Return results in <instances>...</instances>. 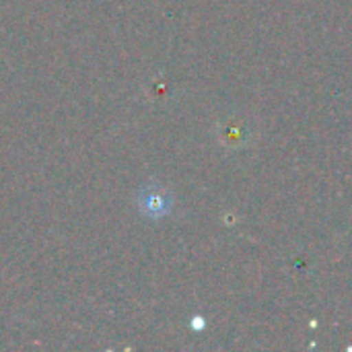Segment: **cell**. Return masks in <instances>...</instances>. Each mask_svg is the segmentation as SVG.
Listing matches in <instances>:
<instances>
[{
  "instance_id": "6da1fadb",
  "label": "cell",
  "mask_w": 352,
  "mask_h": 352,
  "mask_svg": "<svg viewBox=\"0 0 352 352\" xmlns=\"http://www.w3.org/2000/svg\"><path fill=\"white\" fill-rule=\"evenodd\" d=\"M138 208L142 210L144 217L161 219L171 210V200L161 190H142L138 198Z\"/></svg>"
}]
</instances>
